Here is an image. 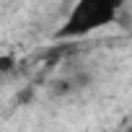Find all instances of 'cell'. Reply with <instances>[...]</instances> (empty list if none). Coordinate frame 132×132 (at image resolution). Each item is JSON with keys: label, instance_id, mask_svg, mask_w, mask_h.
Instances as JSON below:
<instances>
[{"label": "cell", "instance_id": "cell-1", "mask_svg": "<svg viewBox=\"0 0 132 132\" xmlns=\"http://www.w3.org/2000/svg\"><path fill=\"white\" fill-rule=\"evenodd\" d=\"M119 3L122 0H78L70 8L65 23L54 31V36L73 39V36H86L98 29H106L109 23H114L119 13Z\"/></svg>", "mask_w": 132, "mask_h": 132}, {"label": "cell", "instance_id": "cell-2", "mask_svg": "<svg viewBox=\"0 0 132 132\" xmlns=\"http://www.w3.org/2000/svg\"><path fill=\"white\" fill-rule=\"evenodd\" d=\"M70 93H75V86L70 78H60L52 83V96H70Z\"/></svg>", "mask_w": 132, "mask_h": 132}, {"label": "cell", "instance_id": "cell-3", "mask_svg": "<svg viewBox=\"0 0 132 132\" xmlns=\"http://www.w3.org/2000/svg\"><path fill=\"white\" fill-rule=\"evenodd\" d=\"M16 68V57L13 54H0V75H8Z\"/></svg>", "mask_w": 132, "mask_h": 132}, {"label": "cell", "instance_id": "cell-4", "mask_svg": "<svg viewBox=\"0 0 132 132\" xmlns=\"http://www.w3.org/2000/svg\"><path fill=\"white\" fill-rule=\"evenodd\" d=\"M29 98H31V91H29V88H26V91H21V98H18V101H21V104H26Z\"/></svg>", "mask_w": 132, "mask_h": 132}, {"label": "cell", "instance_id": "cell-5", "mask_svg": "<svg viewBox=\"0 0 132 132\" xmlns=\"http://www.w3.org/2000/svg\"><path fill=\"white\" fill-rule=\"evenodd\" d=\"M122 132H132V124H129V127H124V129H122Z\"/></svg>", "mask_w": 132, "mask_h": 132}]
</instances>
